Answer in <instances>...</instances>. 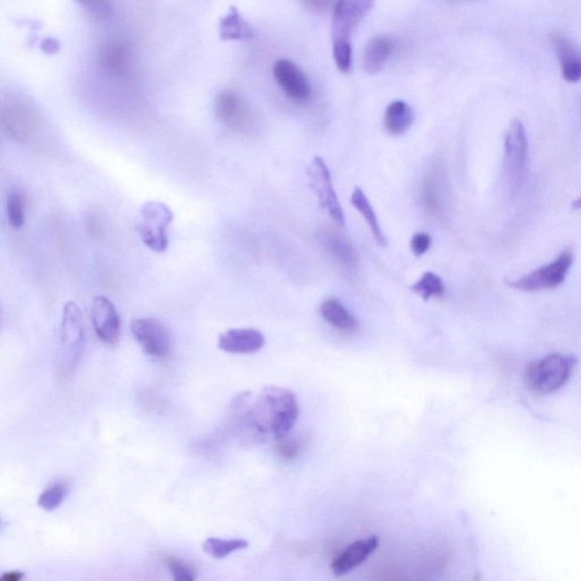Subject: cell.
<instances>
[{
	"label": "cell",
	"mask_w": 581,
	"mask_h": 581,
	"mask_svg": "<svg viewBox=\"0 0 581 581\" xmlns=\"http://www.w3.org/2000/svg\"><path fill=\"white\" fill-rule=\"evenodd\" d=\"M245 394H238L230 406V417L236 424L238 436L249 443L265 442L273 438H286L299 418L295 394L279 386H267L253 406L248 407Z\"/></svg>",
	"instance_id": "obj_1"
},
{
	"label": "cell",
	"mask_w": 581,
	"mask_h": 581,
	"mask_svg": "<svg viewBox=\"0 0 581 581\" xmlns=\"http://www.w3.org/2000/svg\"><path fill=\"white\" fill-rule=\"evenodd\" d=\"M577 359L570 354L552 353L527 367L526 385L539 395L555 393L567 384L575 372Z\"/></svg>",
	"instance_id": "obj_2"
},
{
	"label": "cell",
	"mask_w": 581,
	"mask_h": 581,
	"mask_svg": "<svg viewBox=\"0 0 581 581\" xmlns=\"http://www.w3.org/2000/svg\"><path fill=\"white\" fill-rule=\"evenodd\" d=\"M85 343L84 314L74 301L65 303L61 319L59 369L63 375L71 374L79 364Z\"/></svg>",
	"instance_id": "obj_3"
},
{
	"label": "cell",
	"mask_w": 581,
	"mask_h": 581,
	"mask_svg": "<svg viewBox=\"0 0 581 581\" xmlns=\"http://www.w3.org/2000/svg\"><path fill=\"white\" fill-rule=\"evenodd\" d=\"M529 137L519 119L511 122L504 138V173L512 195H517L525 184L529 172Z\"/></svg>",
	"instance_id": "obj_4"
},
{
	"label": "cell",
	"mask_w": 581,
	"mask_h": 581,
	"mask_svg": "<svg viewBox=\"0 0 581 581\" xmlns=\"http://www.w3.org/2000/svg\"><path fill=\"white\" fill-rule=\"evenodd\" d=\"M572 265H574V253L571 249H564L553 262L508 282V286L519 291L529 292V294L530 292L554 290L566 281Z\"/></svg>",
	"instance_id": "obj_5"
},
{
	"label": "cell",
	"mask_w": 581,
	"mask_h": 581,
	"mask_svg": "<svg viewBox=\"0 0 581 581\" xmlns=\"http://www.w3.org/2000/svg\"><path fill=\"white\" fill-rule=\"evenodd\" d=\"M309 182L319 198L320 207L327 210L329 217L340 228H345L343 208L334 189L331 171L323 158L315 157L308 168Z\"/></svg>",
	"instance_id": "obj_6"
},
{
	"label": "cell",
	"mask_w": 581,
	"mask_h": 581,
	"mask_svg": "<svg viewBox=\"0 0 581 581\" xmlns=\"http://www.w3.org/2000/svg\"><path fill=\"white\" fill-rule=\"evenodd\" d=\"M131 333L142 351L156 359H164L171 351L170 332L156 319H135L131 321Z\"/></svg>",
	"instance_id": "obj_7"
},
{
	"label": "cell",
	"mask_w": 581,
	"mask_h": 581,
	"mask_svg": "<svg viewBox=\"0 0 581 581\" xmlns=\"http://www.w3.org/2000/svg\"><path fill=\"white\" fill-rule=\"evenodd\" d=\"M276 82L288 99L298 105H306L314 96V89L307 74L294 61L279 60L273 68Z\"/></svg>",
	"instance_id": "obj_8"
},
{
	"label": "cell",
	"mask_w": 581,
	"mask_h": 581,
	"mask_svg": "<svg viewBox=\"0 0 581 581\" xmlns=\"http://www.w3.org/2000/svg\"><path fill=\"white\" fill-rule=\"evenodd\" d=\"M369 0H345L335 4L333 10L332 36L333 43L348 41L356 31L365 16L374 7Z\"/></svg>",
	"instance_id": "obj_9"
},
{
	"label": "cell",
	"mask_w": 581,
	"mask_h": 581,
	"mask_svg": "<svg viewBox=\"0 0 581 581\" xmlns=\"http://www.w3.org/2000/svg\"><path fill=\"white\" fill-rule=\"evenodd\" d=\"M217 117L229 129L249 132L254 127V115L246 101L237 93L225 90L218 93L215 102Z\"/></svg>",
	"instance_id": "obj_10"
},
{
	"label": "cell",
	"mask_w": 581,
	"mask_h": 581,
	"mask_svg": "<svg viewBox=\"0 0 581 581\" xmlns=\"http://www.w3.org/2000/svg\"><path fill=\"white\" fill-rule=\"evenodd\" d=\"M92 320L98 339L107 344L117 341L121 332V319L117 308L104 295H98L93 301Z\"/></svg>",
	"instance_id": "obj_11"
},
{
	"label": "cell",
	"mask_w": 581,
	"mask_h": 581,
	"mask_svg": "<svg viewBox=\"0 0 581 581\" xmlns=\"http://www.w3.org/2000/svg\"><path fill=\"white\" fill-rule=\"evenodd\" d=\"M265 335L254 328H232L218 337V348L232 354H253L265 346Z\"/></svg>",
	"instance_id": "obj_12"
},
{
	"label": "cell",
	"mask_w": 581,
	"mask_h": 581,
	"mask_svg": "<svg viewBox=\"0 0 581 581\" xmlns=\"http://www.w3.org/2000/svg\"><path fill=\"white\" fill-rule=\"evenodd\" d=\"M130 61V47L121 39H107L99 47L98 63L110 76H125L129 71Z\"/></svg>",
	"instance_id": "obj_13"
},
{
	"label": "cell",
	"mask_w": 581,
	"mask_h": 581,
	"mask_svg": "<svg viewBox=\"0 0 581 581\" xmlns=\"http://www.w3.org/2000/svg\"><path fill=\"white\" fill-rule=\"evenodd\" d=\"M552 44L558 55L560 69L563 79L570 84L581 80V49L571 39L562 33L552 36Z\"/></svg>",
	"instance_id": "obj_14"
},
{
	"label": "cell",
	"mask_w": 581,
	"mask_h": 581,
	"mask_svg": "<svg viewBox=\"0 0 581 581\" xmlns=\"http://www.w3.org/2000/svg\"><path fill=\"white\" fill-rule=\"evenodd\" d=\"M377 536L360 539L346 547L332 562V570L335 576H344L352 571L354 568L359 567L364 563L373 552L378 547Z\"/></svg>",
	"instance_id": "obj_15"
},
{
	"label": "cell",
	"mask_w": 581,
	"mask_h": 581,
	"mask_svg": "<svg viewBox=\"0 0 581 581\" xmlns=\"http://www.w3.org/2000/svg\"><path fill=\"white\" fill-rule=\"evenodd\" d=\"M420 203L424 213L440 215L443 210V177L439 170H432L424 175L420 189Z\"/></svg>",
	"instance_id": "obj_16"
},
{
	"label": "cell",
	"mask_w": 581,
	"mask_h": 581,
	"mask_svg": "<svg viewBox=\"0 0 581 581\" xmlns=\"http://www.w3.org/2000/svg\"><path fill=\"white\" fill-rule=\"evenodd\" d=\"M321 242H323L328 254L342 266L346 268L356 267L358 254L348 238L340 236L335 230H327L321 233Z\"/></svg>",
	"instance_id": "obj_17"
},
{
	"label": "cell",
	"mask_w": 581,
	"mask_h": 581,
	"mask_svg": "<svg viewBox=\"0 0 581 581\" xmlns=\"http://www.w3.org/2000/svg\"><path fill=\"white\" fill-rule=\"evenodd\" d=\"M415 121L414 109L407 102L395 101L391 102L385 110L384 126L390 134L398 135L405 134L410 130Z\"/></svg>",
	"instance_id": "obj_18"
},
{
	"label": "cell",
	"mask_w": 581,
	"mask_h": 581,
	"mask_svg": "<svg viewBox=\"0 0 581 581\" xmlns=\"http://www.w3.org/2000/svg\"><path fill=\"white\" fill-rule=\"evenodd\" d=\"M320 314L327 324L337 331L354 332L358 328V320L339 300H325L320 306Z\"/></svg>",
	"instance_id": "obj_19"
},
{
	"label": "cell",
	"mask_w": 581,
	"mask_h": 581,
	"mask_svg": "<svg viewBox=\"0 0 581 581\" xmlns=\"http://www.w3.org/2000/svg\"><path fill=\"white\" fill-rule=\"evenodd\" d=\"M392 52L389 38H376L367 44L362 56V68L368 74H377L384 69L387 59Z\"/></svg>",
	"instance_id": "obj_20"
},
{
	"label": "cell",
	"mask_w": 581,
	"mask_h": 581,
	"mask_svg": "<svg viewBox=\"0 0 581 581\" xmlns=\"http://www.w3.org/2000/svg\"><path fill=\"white\" fill-rule=\"evenodd\" d=\"M351 204L354 208L358 210L365 218L367 225L372 230L375 240L381 246H387V238L384 232H383L382 226L379 224L378 217L368 198L365 195L360 188L354 189L351 196Z\"/></svg>",
	"instance_id": "obj_21"
},
{
	"label": "cell",
	"mask_w": 581,
	"mask_h": 581,
	"mask_svg": "<svg viewBox=\"0 0 581 581\" xmlns=\"http://www.w3.org/2000/svg\"><path fill=\"white\" fill-rule=\"evenodd\" d=\"M411 291L424 301L431 298H442L445 284L438 274L427 271L411 286Z\"/></svg>",
	"instance_id": "obj_22"
},
{
	"label": "cell",
	"mask_w": 581,
	"mask_h": 581,
	"mask_svg": "<svg viewBox=\"0 0 581 581\" xmlns=\"http://www.w3.org/2000/svg\"><path fill=\"white\" fill-rule=\"evenodd\" d=\"M249 543L245 539L208 538L204 543V551L215 559H224L234 552L246 549Z\"/></svg>",
	"instance_id": "obj_23"
},
{
	"label": "cell",
	"mask_w": 581,
	"mask_h": 581,
	"mask_svg": "<svg viewBox=\"0 0 581 581\" xmlns=\"http://www.w3.org/2000/svg\"><path fill=\"white\" fill-rule=\"evenodd\" d=\"M68 492V484L64 483V481H57V483L48 486V488L41 493L38 504L40 508H43L44 510H56L57 508H60V505L63 503Z\"/></svg>",
	"instance_id": "obj_24"
},
{
	"label": "cell",
	"mask_w": 581,
	"mask_h": 581,
	"mask_svg": "<svg viewBox=\"0 0 581 581\" xmlns=\"http://www.w3.org/2000/svg\"><path fill=\"white\" fill-rule=\"evenodd\" d=\"M8 222L14 229H20L26 222V198L22 192H13L7 200Z\"/></svg>",
	"instance_id": "obj_25"
},
{
	"label": "cell",
	"mask_w": 581,
	"mask_h": 581,
	"mask_svg": "<svg viewBox=\"0 0 581 581\" xmlns=\"http://www.w3.org/2000/svg\"><path fill=\"white\" fill-rule=\"evenodd\" d=\"M222 30H224V36L230 39H249L253 36V31H251L248 24L242 20L238 11H233L226 18Z\"/></svg>",
	"instance_id": "obj_26"
},
{
	"label": "cell",
	"mask_w": 581,
	"mask_h": 581,
	"mask_svg": "<svg viewBox=\"0 0 581 581\" xmlns=\"http://www.w3.org/2000/svg\"><path fill=\"white\" fill-rule=\"evenodd\" d=\"M333 56L337 69L342 73H350L352 69V44L348 41L333 43Z\"/></svg>",
	"instance_id": "obj_27"
},
{
	"label": "cell",
	"mask_w": 581,
	"mask_h": 581,
	"mask_svg": "<svg viewBox=\"0 0 581 581\" xmlns=\"http://www.w3.org/2000/svg\"><path fill=\"white\" fill-rule=\"evenodd\" d=\"M165 563L168 569H170L173 580L174 581H196L195 571L192 570V568L189 566L188 563L181 561V560L176 558H172L168 556L165 560Z\"/></svg>",
	"instance_id": "obj_28"
},
{
	"label": "cell",
	"mask_w": 581,
	"mask_h": 581,
	"mask_svg": "<svg viewBox=\"0 0 581 581\" xmlns=\"http://www.w3.org/2000/svg\"><path fill=\"white\" fill-rule=\"evenodd\" d=\"M301 447H303V445H301L298 439L288 438V436H286V438L276 440L275 450L282 459L294 460L298 456L299 452L301 451Z\"/></svg>",
	"instance_id": "obj_29"
},
{
	"label": "cell",
	"mask_w": 581,
	"mask_h": 581,
	"mask_svg": "<svg viewBox=\"0 0 581 581\" xmlns=\"http://www.w3.org/2000/svg\"><path fill=\"white\" fill-rule=\"evenodd\" d=\"M432 238L427 233H416L411 238L410 248L416 257H422L432 246Z\"/></svg>",
	"instance_id": "obj_30"
},
{
	"label": "cell",
	"mask_w": 581,
	"mask_h": 581,
	"mask_svg": "<svg viewBox=\"0 0 581 581\" xmlns=\"http://www.w3.org/2000/svg\"><path fill=\"white\" fill-rule=\"evenodd\" d=\"M23 579L22 571H7L0 577V581H22Z\"/></svg>",
	"instance_id": "obj_31"
},
{
	"label": "cell",
	"mask_w": 581,
	"mask_h": 581,
	"mask_svg": "<svg viewBox=\"0 0 581 581\" xmlns=\"http://www.w3.org/2000/svg\"><path fill=\"white\" fill-rule=\"evenodd\" d=\"M306 5L307 6H311L312 8H315L316 11L317 10H319V11L323 10L324 11L325 8L327 7L328 3H323V2H314V3H312V2H309V3H306Z\"/></svg>",
	"instance_id": "obj_32"
},
{
	"label": "cell",
	"mask_w": 581,
	"mask_h": 581,
	"mask_svg": "<svg viewBox=\"0 0 581 581\" xmlns=\"http://www.w3.org/2000/svg\"><path fill=\"white\" fill-rule=\"evenodd\" d=\"M572 208L581 209V197L574 201V204H572Z\"/></svg>",
	"instance_id": "obj_33"
},
{
	"label": "cell",
	"mask_w": 581,
	"mask_h": 581,
	"mask_svg": "<svg viewBox=\"0 0 581 581\" xmlns=\"http://www.w3.org/2000/svg\"><path fill=\"white\" fill-rule=\"evenodd\" d=\"M580 109H581V99H580Z\"/></svg>",
	"instance_id": "obj_34"
}]
</instances>
